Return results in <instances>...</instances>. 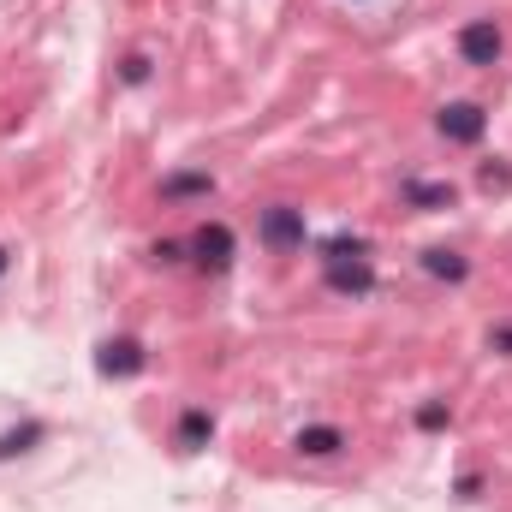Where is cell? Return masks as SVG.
Masks as SVG:
<instances>
[{"instance_id":"cell-1","label":"cell","mask_w":512,"mask_h":512,"mask_svg":"<svg viewBox=\"0 0 512 512\" xmlns=\"http://www.w3.org/2000/svg\"><path fill=\"white\" fill-rule=\"evenodd\" d=\"M322 280H328V292H340V298H370V292H376L370 245L352 239V233H334V239L322 245Z\"/></svg>"},{"instance_id":"cell-2","label":"cell","mask_w":512,"mask_h":512,"mask_svg":"<svg viewBox=\"0 0 512 512\" xmlns=\"http://www.w3.org/2000/svg\"><path fill=\"white\" fill-rule=\"evenodd\" d=\"M256 239H262L274 256H292V251H304L310 221H304V209H298V203H268V209H262V221H256Z\"/></svg>"},{"instance_id":"cell-3","label":"cell","mask_w":512,"mask_h":512,"mask_svg":"<svg viewBox=\"0 0 512 512\" xmlns=\"http://www.w3.org/2000/svg\"><path fill=\"white\" fill-rule=\"evenodd\" d=\"M143 370H149L143 340L120 334V340H102V346H96V376H102V382H131V376H143Z\"/></svg>"},{"instance_id":"cell-4","label":"cell","mask_w":512,"mask_h":512,"mask_svg":"<svg viewBox=\"0 0 512 512\" xmlns=\"http://www.w3.org/2000/svg\"><path fill=\"white\" fill-rule=\"evenodd\" d=\"M185 251L197 256V268L227 274V268H233V251H239V239H233V227H227V221H203V227L191 233V245H185Z\"/></svg>"},{"instance_id":"cell-5","label":"cell","mask_w":512,"mask_h":512,"mask_svg":"<svg viewBox=\"0 0 512 512\" xmlns=\"http://www.w3.org/2000/svg\"><path fill=\"white\" fill-rule=\"evenodd\" d=\"M501 54H507V36H501L495 18H471V24L459 30V60H465V66H495Z\"/></svg>"},{"instance_id":"cell-6","label":"cell","mask_w":512,"mask_h":512,"mask_svg":"<svg viewBox=\"0 0 512 512\" xmlns=\"http://www.w3.org/2000/svg\"><path fill=\"white\" fill-rule=\"evenodd\" d=\"M435 131L447 137V143H483V131H489V114L477 108V102H447L441 114H435Z\"/></svg>"},{"instance_id":"cell-7","label":"cell","mask_w":512,"mask_h":512,"mask_svg":"<svg viewBox=\"0 0 512 512\" xmlns=\"http://www.w3.org/2000/svg\"><path fill=\"white\" fill-rule=\"evenodd\" d=\"M292 447H298L304 459H334V453L346 447V429H340V423H304V429L292 435Z\"/></svg>"},{"instance_id":"cell-8","label":"cell","mask_w":512,"mask_h":512,"mask_svg":"<svg viewBox=\"0 0 512 512\" xmlns=\"http://www.w3.org/2000/svg\"><path fill=\"white\" fill-rule=\"evenodd\" d=\"M399 191H405V203H411V209H429V215H435V209H453V203H459V191H453L447 179H405Z\"/></svg>"},{"instance_id":"cell-9","label":"cell","mask_w":512,"mask_h":512,"mask_svg":"<svg viewBox=\"0 0 512 512\" xmlns=\"http://www.w3.org/2000/svg\"><path fill=\"white\" fill-rule=\"evenodd\" d=\"M209 435H215V417H209L203 405H191V411H179V429H173V441H179V453H203V447H209Z\"/></svg>"},{"instance_id":"cell-10","label":"cell","mask_w":512,"mask_h":512,"mask_svg":"<svg viewBox=\"0 0 512 512\" xmlns=\"http://www.w3.org/2000/svg\"><path fill=\"white\" fill-rule=\"evenodd\" d=\"M423 274H435V280L459 286V280H471V262H465L459 251H447V245H429V251H423Z\"/></svg>"},{"instance_id":"cell-11","label":"cell","mask_w":512,"mask_h":512,"mask_svg":"<svg viewBox=\"0 0 512 512\" xmlns=\"http://www.w3.org/2000/svg\"><path fill=\"white\" fill-rule=\"evenodd\" d=\"M161 197H167V203H185V197H215V173H167V179H161Z\"/></svg>"},{"instance_id":"cell-12","label":"cell","mask_w":512,"mask_h":512,"mask_svg":"<svg viewBox=\"0 0 512 512\" xmlns=\"http://www.w3.org/2000/svg\"><path fill=\"white\" fill-rule=\"evenodd\" d=\"M42 435H48V429H42L36 417H30V423H18V429H6V435H0V465H6V459H18V453H30Z\"/></svg>"},{"instance_id":"cell-13","label":"cell","mask_w":512,"mask_h":512,"mask_svg":"<svg viewBox=\"0 0 512 512\" xmlns=\"http://www.w3.org/2000/svg\"><path fill=\"white\" fill-rule=\"evenodd\" d=\"M447 423H453L447 399H429V405H417V429H429V435H435V429H447Z\"/></svg>"},{"instance_id":"cell-14","label":"cell","mask_w":512,"mask_h":512,"mask_svg":"<svg viewBox=\"0 0 512 512\" xmlns=\"http://www.w3.org/2000/svg\"><path fill=\"white\" fill-rule=\"evenodd\" d=\"M120 84H131V90L149 84V54H126V60H120Z\"/></svg>"},{"instance_id":"cell-15","label":"cell","mask_w":512,"mask_h":512,"mask_svg":"<svg viewBox=\"0 0 512 512\" xmlns=\"http://www.w3.org/2000/svg\"><path fill=\"white\" fill-rule=\"evenodd\" d=\"M507 185H512L507 161H483V191H507Z\"/></svg>"},{"instance_id":"cell-16","label":"cell","mask_w":512,"mask_h":512,"mask_svg":"<svg viewBox=\"0 0 512 512\" xmlns=\"http://www.w3.org/2000/svg\"><path fill=\"white\" fill-rule=\"evenodd\" d=\"M453 495H459V501H477V495H483V477H477V471H465V477H459V489H453Z\"/></svg>"},{"instance_id":"cell-17","label":"cell","mask_w":512,"mask_h":512,"mask_svg":"<svg viewBox=\"0 0 512 512\" xmlns=\"http://www.w3.org/2000/svg\"><path fill=\"white\" fill-rule=\"evenodd\" d=\"M489 346H495L501 358H512V322H501V328H489Z\"/></svg>"},{"instance_id":"cell-18","label":"cell","mask_w":512,"mask_h":512,"mask_svg":"<svg viewBox=\"0 0 512 512\" xmlns=\"http://www.w3.org/2000/svg\"><path fill=\"white\" fill-rule=\"evenodd\" d=\"M149 256H155V262H179V245H173V239H161Z\"/></svg>"},{"instance_id":"cell-19","label":"cell","mask_w":512,"mask_h":512,"mask_svg":"<svg viewBox=\"0 0 512 512\" xmlns=\"http://www.w3.org/2000/svg\"><path fill=\"white\" fill-rule=\"evenodd\" d=\"M6 268H12V256H6V245H0V280H6Z\"/></svg>"}]
</instances>
